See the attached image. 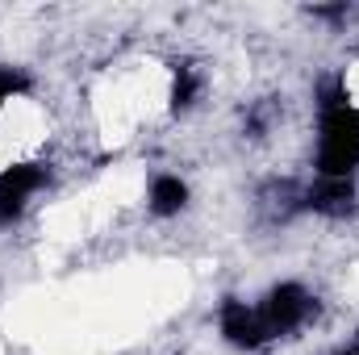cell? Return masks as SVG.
Wrapping results in <instances>:
<instances>
[{
  "label": "cell",
  "instance_id": "6da1fadb",
  "mask_svg": "<svg viewBox=\"0 0 359 355\" xmlns=\"http://www.w3.org/2000/svg\"><path fill=\"white\" fill-rule=\"evenodd\" d=\"M309 309H313V301H309V293L301 284H280V288H271V297L259 305V322H264L268 339L271 335H288L292 326H301L309 318Z\"/></svg>",
  "mask_w": 359,
  "mask_h": 355
},
{
  "label": "cell",
  "instance_id": "7a4b0ae2",
  "mask_svg": "<svg viewBox=\"0 0 359 355\" xmlns=\"http://www.w3.org/2000/svg\"><path fill=\"white\" fill-rule=\"evenodd\" d=\"M222 335L234 347H259V343H268V330L259 322V309H247L243 301H226L222 305Z\"/></svg>",
  "mask_w": 359,
  "mask_h": 355
},
{
  "label": "cell",
  "instance_id": "3957f363",
  "mask_svg": "<svg viewBox=\"0 0 359 355\" xmlns=\"http://www.w3.org/2000/svg\"><path fill=\"white\" fill-rule=\"evenodd\" d=\"M305 205L318 209V213H330V217H343L351 205H355V188L347 176H322L309 192H305Z\"/></svg>",
  "mask_w": 359,
  "mask_h": 355
},
{
  "label": "cell",
  "instance_id": "277c9868",
  "mask_svg": "<svg viewBox=\"0 0 359 355\" xmlns=\"http://www.w3.org/2000/svg\"><path fill=\"white\" fill-rule=\"evenodd\" d=\"M184 201H188V188H184V180L180 176H159L155 184H151V209H155L159 217L180 213Z\"/></svg>",
  "mask_w": 359,
  "mask_h": 355
},
{
  "label": "cell",
  "instance_id": "5b68a950",
  "mask_svg": "<svg viewBox=\"0 0 359 355\" xmlns=\"http://www.w3.org/2000/svg\"><path fill=\"white\" fill-rule=\"evenodd\" d=\"M25 192H17V188H8L4 180H0V226H13L17 217H21V209H25Z\"/></svg>",
  "mask_w": 359,
  "mask_h": 355
},
{
  "label": "cell",
  "instance_id": "8992f818",
  "mask_svg": "<svg viewBox=\"0 0 359 355\" xmlns=\"http://www.w3.org/2000/svg\"><path fill=\"white\" fill-rule=\"evenodd\" d=\"M196 88H201L196 72H192V67H180V76H176V105H192Z\"/></svg>",
  "mask_w": 359,
  "mask_h": 355
},
{
  "label": "cell",
  "instance_id": "52a82bcc",
  "mask_svg": "<svg viewBox=\"0 0 359 355\" xmlns=\"http://www.w3.org/2000/svg\"><path fill=\"white\" fill-rule=\"evenodd\" d=\"M21 84H25V80H21L17 72H4V67H0V105L13 100V92H21Z\"/></svg>",
  "mask_w": 359,
  "mask_h": 355
}]
</instances>
